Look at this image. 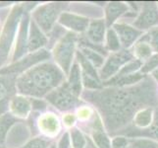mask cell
Segmentation results:
<instances>
[{"instance_id": "16", "label": "cell", "mask_w": 158, "mask_h": 148, "mask_svg": "<svg viewBox=\"0 0 158 148\" xmlns=\"http://www.w3.org/2000/svg\"><path fill=\"white\" fill-rule=\"evenodd\" d=\"M9 109L15 118L26 119L31 110V102L26 96H14L9 102Z\"/></svg>"}, {"instance_id": "9", "label": "cell", "mask_w": 158, "mask_h": 148, "mask_svg": "<svg viewBox=\"0 0 158 148\" xmlns=\"http://www.w3.org/2000/svg\"><path fill=\"white\" fill-rule=\"evenodd\" d=\"M30 17L28 12H25L22 16L17 33V38L15 42V48L12 56V62L18 61L23 58L29 52V28H30Z\"/></svg>"}, {"instance_id": "34", "label": "cell", "mask_w": 158, "mask_h": 148, "mask_svg": "<svg viewBox=\"0 0 158 148\" xmlns=\"http://www.w3.org/2000/svg\"><path fill=\"white\" fill-rule=\"evenodd\" d=\"M133 148H158V143L150 139H135Z\"/></svg>"}, {"instance_id": "3", "label": "cell", "mask_w": 158, "mask_h": 148, "mask_svg": "<svg viewBox=\"0 0 158 148\" xmlns=\"http://www.w3.org/2000/svg\"><path fill=\"white\" fill-rule=\"evenodd\" d=\"M24 13V4L15 5L5 20L0 34V69L4 68V65L9 61L10 52L16 42L19 25Z\"/></svg>"}, {"instance_id": "41", "label": "cell", "mask_w": 158, "mask_h": 148, "mask_svg": "<svg viewBox=\"0 0 158 148\" xmlns=\"http://www.w3.org/2000/svg\"><path fill=\"white\" fill-rule=\"evenodd\" d=\"M152 76H153V78L156 80V82H158V67L152 72Z\"/></svg>"}, {"instance_id": "2", "label": "cell", "mask_w": 158, "mask_h": 148, "mask_svg": "<svg viewBox=\"0 0 158 148\" xmlns=\"http://www.w3.org/2000/svg\"><path fill=\"white\" fill-rule=\"evenodd\" d=\"M65 73L55 63L45 61L16 78V91L26 97L40 99L64 83Z\"/></svg>"}, {"instance_id": "13", "label": "cell", "mask_w": 158, "mask_h": 148, "mask_svg": "<svg viewBox=\"0 0 158 148\" xmlns=\"http://www.w3.org/2000/svg\"><path fill=\"white\" fill-rule=\"evenodd\" d=\"M30 134V129L27 124L17 122L9 130L6 137V144L9 148H21L27 143Z\"/></svg>"}, {"instance_id": "10", "label": "cell", "mask_w": 158, "mask_h": 148, "mask_svg": "<svg viewBox=\"0 0 158 148\" xmlns=\"http://www.w3.org/2000/svg\"><path fill=\"white\" fill-rule=\"evenodd\" d=\"M158 25V4L144 2L140 5V11L134 22V27L143 32Z\"/></svg>"}, {"instance_id": "25", "label": "cell", "mask_w": 158, "mask_h": 148, "mask_svg": "<svg viewBox=\"0 0 158 148\" xmlns=\"http://www.w3.org/2000/svg\"><path fill=\"white\" fill-rule=\"evenodd\" d=\"M152 52H153V49H152L151 46L149 45V43L143 40L137 43V45H135L134 49V53L140 61L141 60H145L146 61L149 57H151Z\"/></svg>"}, {"instance_id": "22", "label": "cell", "mask_w": 158, "mask_h": 148, "mask_svg": "<svg viewBox=\"0 0 158 148\" xmlns=\"http://www.w3.org/2000/svg\"><path fill=\"white\" fill-rule=\"evenodd\" d=\"M94 141L97 148H112V144L108 136L103 132L101 123L96 120L94 123V132H92Z\"/></svg>"}, {"instance_id": "6", "label": "cell", "mask_w": 158, "mask_h": 148, "mask_svg": "<svg viewBox=\"0 0 158 148\" xmlns=\"http://www.w3.org/2000/svg\"><path fill=\"white\" fill-rule=\"evenodd\" d=\"M51 57L50 52L47 49H40L35 52H30L18 61L13 62L4 68L0 69V75H15L19 76L31 67L47 61Z\"/></svg>"}, {"instance_id": "33", "label": "cell", "mask_w": 158, "mask_h": 148, "mask_svg": "<svg viewBox=\"0 0 158 148\" xmlns=\"http://www.w3.org/2000/svg\"><path fill=\"white\" fill-rule=\"evenodd\" d=\"M71 134H72V142L74 148H85L86 146L84 135L81 134V132L79 129L77 128L73 129L71 131Z\"/></svg>"}, {"instance_id": "30", "label": "cell", "mask_w": 158, "mask_h": 148, "mask_svg": "<svg viewBox=\"0 0 158 148\" xmlns=\"http://www.w3.org/2000/svg\"><path fill=\"white\" fill-rule=\"evenodd\" d=\"M50 145V141L45 137H35L29 140L26 144H24L21 148H48Z\"/></svg>"}, {"instance_id": "43", "label": "cell", "mask_w": 158, "mask_h": 148, "mask_svg": "<svg viewBox=\"0 0 158 148\" xmlns=\"http://www.w3.org/2000/svg\"><path fill=\"white\" fill-rule=\"evenodd\" d=\"M85 148H94V147H92V146H91V144H90V142H89V144L88 146H85Z\"/></svg>"}, {"instance_id": "1", "label": "cell", "mask_w": 158, "mask_h": 148, "mask_svg": "<svg viewBox=\"0 0 158 148\" xmlns=\"http://www.w3.org/2000/svg\"><path fill=\"white\" fill-rule=\"evenodd\" d=\"M84 97L100 110L105 127L110 132H118L127 125L143 106L158 105L155 84L148 79L135 87L96 90L85 93Z\"/></svg>"}, {"instance_id": "42", "label": "cell", "mask_w": 158, "mask_h": 148, "mask_svg": "<svg viewBox=\"0 0 158 148\" xmlns=\"http://www.w3.org/2000/svg\"><path fill=\"white\" fill-rule=\"evenodd\" d=\"M48 148H57V146L55 145V144H51L49 147H48Z\"/></svg>"}, {"instance_id": "26", "label": "cell", "mask_w": 158, "mask_h": 148, "mask_svg": "<svg viewBox=\"0 0 158 148\" xmlns=\"http://www.w3.org/2000/svg\"><path fill=\"white\" fill-rule=\"evenodd\" d=\"M121 42L117 35L116 31L113 28H110L107 31L106 34V47L108 51L113 52H117L120 51L121 48Z\"/></svg>"}, {"instance_id": "5", "label": "cell", "mask_w": 158, "mask_h": 148, "mask_svg": "<svg viewBox=\"0 0 158 148\" xmlns=\"http://www.w3.org/2000/svg\"><path fill=\"white\" fill-rule=\"evenodd\" d=\"M67 7V3L52 2L42 4L35 8L31 13V20L45 33L49 34L50 31L56 26V21Z\"/></svg>"}, {"instance_id": "44", "label": "cell", "mask_w": 158, "mask_h": 148, "mask_svg": "<svg viewBox=\"0 0 158 148\" xmlns=\"http://www.w3.org/2000/svg\"><path fill=\"white\" fill-rule=\"evenodd\" d=\"M0 148H4V146H1V145H0Z\"/></svg>"}, {"instance_id": "15", "label": "cell", "mask_w": 158, "mask_h": 148, "mask_svg": "<svg viewBox=\"0 0 158 148\" xmlns=\"http://www.w3.org/2000/svg\"><path fill=\"white\" fill-rule=\"evenodd\" d=\"M48 45V37L34 20L31 19L29 28V52H35Z\"/></svg>"}, {"instance_id": "36", "label": "cell", "mask_w": 158, "mask_h": 148, "mask_svg": "<svg viewBox=\"0 0 158 148\" xmlns=\"http://www.w3.org/2000/svg\"><path fill=\"white\" fill-rule=\"evenodd\" d=\"M130 141L124 136H117L112 140V148H127Z\"/></svg>"}, {"instance_id": "14", "label": "cell", "mask_w": 158, "mask_h": 148, "mask_svg": "<svg viewBox=\"0 0 158 148\" xmlns=\"http://www.w3.org/2000/svg\"><path fill=\"white\" fill-rule=\"evenodd\" d=\"M113 29L116 31L121 45L126 48L132 47L139 38L143 35V32L137 29L135 27L130 26L126 23H122V22L114 24Z\"/></svg>"}, {"instance_id": "11", "label": "cell", "mask_w": 158, "mask_h": 148, "mask_svg": "<svg viewBox=\"0 0 158 148\" xmlns=\"http://www.w3.org/2000/svg\"><path fill=\"white\" fill-rule=\"evenodd\" d=\"M15 75H0V116L9 110V102L16 91Z\"/></svg>"}, {"instance_id": "21", "label": "cell", "mask_w": 158, "mask_h": 148, "mask_svg": "<svg viewBox=\"0 0 158 148\" xmlns=\"http://www.w3.org/2000/svg\"><path fill=\"white\" fill-rule=\"evenodd\" d=\"M18 119L15 118L11 113H6L0 116V145L4 146L7 134L10 128L17 123Z\"/></svg>"}, {"instance_id": "23", "label": "cell", "mask_w": 158, "mask_h": 148, "mask_svg": "<svg viewBox=\"0 0 158 148\" xmlns=\"http://www.w3.org/2000/svg\"><path fill=\"white\" fill-rule=\"evenodd\" d=\"M152 118H153V111H152V109H143L135 114L134 118V123L138 128H148L150 124H152Z\"/></svg>"}, {"instance_id": "8", "label": "cell", "mask_w": 158, "mask_h": 148, "mask_svg": "<svg viewBox=\"0 0 158 148\" xmlns=\"http://www.w3.org/2000/svg\"><path fill=\"white\" fill-rule=\"evenodd\" d=\"M46 100L60 111H68L80 105L78 97H76L69 89L67 82H64L58 88L46 96Z\"/></svg>"}, {"instance_id": "31", "label": "cell", "mask_w": 158, "mask_h": 148, "mask_svg": "<svg viewBox=\"0 0 158 148\" xmlns=\"http://www.w3.org/2000/svg\"><path fill=\"white\" fill-rule=\"evenodd\" d=\"M76 8H74V11H76V12H86V14H90L92 15L94 17H100L101 16V10L98 9V8H94V6H91L90 4H76Z\"/></svg>"}, {"instance_id": "40", "label": "cell", "mask_w": 158, "mask_h": 148, "mask_svg": "<svg viewBox=\"0 0 158 148\" xmlns=\"http://www.w3.org/2000/svg\"><path fill=\"white\" fill-rule=\"evenodd\" d=\"M89 114V110L88 108H84V109H81L79 111V117L81 119H86Z\"/></svg>"}, {"instance_id": "17", "label": "cell", "mask_w": 158, "mask_h": 148, "mask_svg": "<svg viewBox=\"0 0 158 148\" xmlns=\"http://www.w3.org/2000/svg\"><path fill=\"white\" fill-rule=\"evenodd\" d=\"M105 27L106 23L102 19L94 20L90 22L89 28L86 30V40L94 45L101 46L105 38Z\"/></svg>"}, {"instance_id": "39", "label": "cell", "mask_w": 158, "mask_h": 148, "mask_svg": "<svg viewBox=\"0 0 158 148\" xmlns=\"http://www.w3.org/2000/svg\"><path fill=\"white\" fill-rule=\"evenodd\" d=\"M64 123L66 125H68V127H71V125L75 123V117L71 114H67V116H65L64 118Z\"/></svg>"}, {"instance_id": "12", "label": "cell", "mask_w": 158, "mask_h": 148, "mask_svg": "<svg viewBox=\"0 0 158 148\" xmlns=\"http://www.w3.org/2000/svg\"><path fill=\"white\" fill-rule=\"evenodd\" d=\"M58 24L63 28L69 29L73 33H83L88 30L90 22L88 17L75 13L63 12L59 17Z\"/></svg>"}, {"instance_id": "35", "label": "cell", "mask_w": 158, "mask_h": 148, "mask_svg": "<svg viewBox=\"0 0 158 148\" xmlns=\"http://www.w3.org/2000/svg\"><path fill=\"white\" fill-rule=\"evenodd\" d=\"M148 42L149 43L152 49L158 52V29L152 30L148 35Z\"/></svg>"}, {"instance_id": "32", "label": "cell", "mask_w": 158, "mask_h": 148, "mask_svg": "<svg viewBox=\"0 0 158 148\" xmlns=\"http://www.w3.org/2000/svg\"><path fill=\"white\" fill-rule=\"evenodd\" d=\"M157 67H158V53L152 56L144 62L143 67H141V73L146 74L150 72V71L153 72Z\"/></svg>"}, {"instance_id": "20", "label": "cell", "mask_w": 158, "mask_h": 148, "mask_svg": "<svg viewBox=\"0 0 158 148\" xmlns=\"http://www.w3.org/2000/svg\"><path fill=\"white\" fill-rule=\"evenodd\" d=\"M69 80L67 82L69 89L76 97H79L81 93V81H83V76H81V67L78 63H74L71 67L69 72Z\"/></svg>"}, {"instance_id": "37", "label": "cell", "mask_w": 158, "mask_h": 148, "mask_svg": "<svg viewBox=\"0 0 158 148\" xmlns=\"http://www.w3.org/2000/svg\"><path fill=\"white\" fill-rule=\"evenodd\" d=\"M31 110H34V111H44L46 109L47 105L44 101L40 100V99H36V98H31Z\"/></svg>"}, {"instance_id": "24", "label": "cell", "mask_w": 158, "mask_h": 148, "mask_svg": "<svg viewBox=\"0 0 158 148\" xmlns=\"http://www.w3.org/2000/svg\"><path fill=\"white\" fill-rule=\"evenodd\" d=\"M80 52L83 54L95 68H101L105 62L104 56L99 52H97L96 51H94V49H91V48L81 47Z\"/></svg>"}, {"instance_id": "4", "label": "cell", "mask_w": 158, "mask_h": 148, "mask_svg": "<svg viewBox=\"0 0 158 148\" xmlns=\"http://www.w3.org/2000/svg\"><path fill=\"white\" fill-rule=\"evenodd\" d=\"M78 37L76 33L67 32L61 40L53 47L52 56L57 66L65 75H68L73 65Z\"/></svg>"}, {"instance_id": "19", "label": "cell", "mask_w": 158, "mask_h": 148, "mask_svg": "<svg viewBox=\"0 0 158 148\" xmlns=\"http://www.w3.org/2000/svg\"><path fill=\"white\" fill-rule=\"evenodd\" d=\"M40 129L46 135H56L59 132L60 124L58 119L53 114H47L42 116L39 120Z\"/></svg>"}, {"instance_id": "29", "label": "cell", "mask_w": 158, "mask_h": 148, "mask_svg": "<svg viewBox=\"0 0 158 148\" xmlns=\"http://www.w3.org/2000/svg\"><path fill=\"white\" fill-rule=\"evenodd\" d=\"M127 135L129 136H143H143H148V137L158 138V116H156L154 123L152 124L149 128L140 131V132H135V131L130 130V132H128Z\"/></svg>"}, {"instance_id": "28", "label": "cell", "mask_w": 158, "mask_h": 148, "mask_svg": "<svg viewBox=\"0 0 158 148\" xmlns=\"http://www.w3.org/2000/svg\"><path fill=\"white\" fill-rule=\"evenodd\" d=\"M66 34H67V32L65 31V28H63L61 25L56 24V26L54 27V28L50 31L49 34L47 35L48 46H49L50 47H54Z\"/></svg>"}, {"instance_id": "18", "label": "cell", "mask_w": 158, "mask_h": 148, "mask_svg": "<svg viewBox=\"0 0 158 148\" xmlns=\"http://www.w3.org/2000/svg\"><path fill=\"white\" fill-rule=\"evenodd\" d=\"M128 11V5L123 2H109L105 8V23L107 27L114 25L118 18Z\"/></svg>"}, {"instance_id": "7", "label": "cell", "mask_w": 158, "mask_h": 148, "mask_svg": "<svg viewBox=\"0 0 158 148\" xmlns=\"http://www.w3.org/2000/svg\"><path fill=\"white\" fill-rule=\"evenodd\" d=\"M133 59L134 54L126 49L114 52L108 57L107 60H105L99 71V77L103 80H110L117 75L125 64H127Z\"/></svg>"}, {"instance_id": "38", "label": "cell", "mask_w": 158, "mask_h": 148, "mask_svg": "<svg viewBox=\"0 0 158 148\" xmlns=\"http://www.w3.org/2000/svg\"><path fill=\"white\" fill-rule=\"evenodd\" d=\"M70 143H71V139H70V135L68 132H65L62 137L60 138L57 148H70Z\"/></svg>"}, {"instance_id": "27", "label": "cell", "mask_w": 158, "mask_h": 148, "mask_svg": "<svg viewBox=\"0 0 158 148\" xmlns=\"http://www.w3.org/2000/svg\"><path fill=\"white\" fill-rule=\"evenodd\" d=\"M141 67V61L139 59H133L129 61L127 64H125L121 68V70L117 73L116 76L114 77H123V76H127L130 74L135 73Z\"/></svg>"}]
</instances>
